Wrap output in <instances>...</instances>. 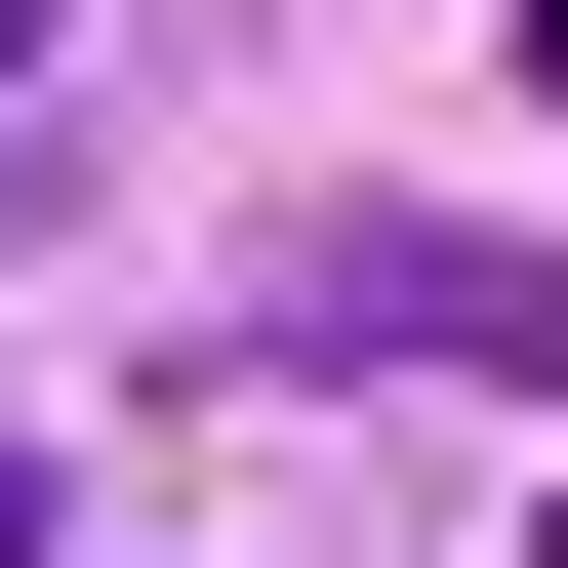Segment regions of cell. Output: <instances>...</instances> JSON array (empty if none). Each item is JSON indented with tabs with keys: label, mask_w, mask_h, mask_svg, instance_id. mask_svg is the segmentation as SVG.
<instances>
[{
	"label": "cell",
	"mask_w": 568,
	"mask_h": 568,
	"mask_svg": "<svg viewBox=\"0 0 568 568\" xmlns=\"http://www.w3.org/2000/svg\"><path fill=\"white\" fill-rule=\"evenodd\" d=\"M284 325H406V366H568V284H487V244H284Z\"/></svg>",
	"instance_id": "cell-1"
},
{
	"label": "cell",
	"mask_w": 568,
	"mask_h": 568,
	"mask_svg": "<svg viewBox=\"0 0 568 568\" xmlns=\"http://www.w3.org/2000/svg\"><path fill=\"white\" fill-rule=\"evenodd\" d=\"M0 82H41V0H0Z\"/></svg>",
	"instance_id": "cell-2"
},
{
	"label": "cell",
	"mask_w": 568,
	"mask_h": 568,
	"mask_svg": "<svg viewBox=\"0 0 568 568\" xmlns=\"http://www.w3.org/2000/svg\"><path fill=\"white\" fill-rule=\"evenodd\" d=\"M528 82H568V0H528Z\"/></svg>",
	"instance_id": "cell-3"
}]
</instances>
